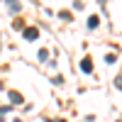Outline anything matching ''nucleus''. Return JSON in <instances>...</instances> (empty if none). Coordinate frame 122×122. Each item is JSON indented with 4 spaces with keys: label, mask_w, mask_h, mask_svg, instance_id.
<instances>
[{
    "label": "nucleus",
    "mask_w": 122,
    "mask_h": 122,
    "mask_svg": "<svg viewBox=\"0 0 122 122\" xmlns=\"http://www.w3.org/2000/svg\"><path fill=\"white\" fill-rule=\"evenodd\" d=\"M81 71H83V73H93V61H90V56H86L81 61Z\"/></svg>",
    "instance_id": "f257e3e1"
},
{
    "label": "nucleus",
    "mask_w": 122,
    "mask_h": 122,
    "mask_svg": "<svg viewBox=\"0 0 122 122\" xmlns=\"http://www.w3.org/2000/svg\"><path fill=\"white\" fill-rule=\"evenodd\" d=\"M22 34H25V39H37V37H39V29H37V27H27Z\"/></svg>",
    "instance_id": "f03ea898"
},
{
    "label": "nucleus",
    "mask_w": 122,
    "mask_h": 122,
    "mask_svg": "<svg viewBox=\"0 0 122 122\" xmlns=\"http://www.w3.org/2000/svg\"><path fill=\"white\" fill-rule=\"evenodd\" d=\"M10 100H12L15 105H20V103H22V95H20L17 90H12V93H10Z\"/></svg>",
    "instance_id": "7ed1b4c3"
},
{
    "label": "nucleus",
    "mask_w": 122,
    "mask_h": 122,
    "mask_svg": "<svg viewBox=\"0 0 122 122\" xmlns=\"http://www.w3.org/2000/svg\"><path fill=\"white\" fill-rule=\"evenodd\" d=\"M88 27H90V29L98 27V15H90V17H88Z\"/></svg>",
    "instance_id": "20e7f679"
},
{
    "label": "nucleus",
    "mask_w": 122,
    "mask_h": 122,
    "mask_svg": "<svg viewBox=\"0 0 122 122\" xmlns=\"http://www.w3.org/2000/svg\"><path fill=\"white\" fill-rule=\"evenodd\" d=\"M7 7H10V12H20V10H22V5H20V3H10Z\"/></svg>",
    "instance_id": "39448f33"
},
{
    "label": "nucleus",
    "mask_w": 122,
    "mask_h": 122,
    "mask_svg": "<svg viewBox=\"0 0 122 122\" xmlns=\"http://www.w3.org/2000/svg\"><path fill=\"white\" fill-rule=\"evenodd\" d=\"M115 88H117V90H122V73L115 78Z\"/></svg>",
    "instance_id": "423d86ee"
},
{
    "label": "nucleus",
    "mask_w": 122,
    "mask_h": 122,
    "mask_svg": "<svg viewBox=\"0 0 122 122\" xmlns=\"http://www.w3.org/2000/svg\"><path fill=\"white\" fill-rule=\"evenodd\" d=\"M39 59H42V61H46V59H49V51H46V49H42V51H39Z\"/></svg>",
    "instance_id": "0eeeda50"
},
{
    "label": "nucleus",
    "mask_w": 122,
    "mask_h": 122,
    "mask_svg": "<svg viewBox=\"0 0 122 122\" xmlns=\"http://www.w3.org/2000/svg\"><path fill=\"white\" fill-rule=\"evenodd\" d=\"M59 122H64V120H59Z\"/></svg>",
    "instance_id": "6e6552de"
}]
</instances>
